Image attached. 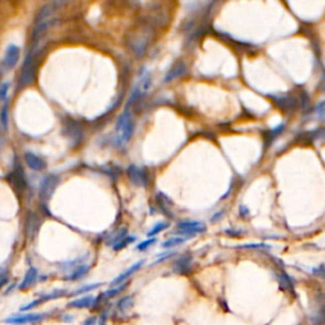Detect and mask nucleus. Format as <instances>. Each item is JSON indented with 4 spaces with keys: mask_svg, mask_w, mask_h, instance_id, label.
I'll use <instances>...</instances> for the list:
<instances>
[{
    "mask_svg": "<svg viewBox=\"0 0 325 325\" xmlns=\"http://www.w3.org/2000/svg\"><path fill=\"white\" fill-rule=\"evenodd\" d=\"M150 40H151V35L146 29H140V31L135 32L129 40V46L131 51L135 54L137 58H141L146 52L147 46H149Z\"/></svg>",
    "mask_w": 325,
    "mask_h": 325,
    "instance_id": "1",
    "label": "nucleus"
},
{
    "mask_svg": "<svg viewBox=\"0 0 325 325\" xmlns=\"http://www.w3.org/2000/svg\"><path fill=\"white\" fill-rule=\"evenodd\" d=\"M33 51L35 50L31 49L27 55L26 61L23 64V69L20 72L19 76V85L20 86H27L33 81L35 79V65H33Z\"/></svg>",
    "mask_w": 325,
    "mask_h": 325,
    "instance_id": "2",
    "label": "nucleus"
},
{
    "mask_svg": "<svg viewBox=\"0 0 325 325\" xmlns=\"http://www.w3.org/2000/svg\"><path fill=\"white\" fill-rule=\"evenodd\" d=\"M47 318V314L45 313H32L26 314V315H14L8 319L4 320L6 324L14 325H24V324H35V323H41Z\"/></svg>",
    "mask_w": 325,
    "mask_h": 325,
    "instance_id": "3",
    "label": "nucleus"
},
{
    "mask_svg": "<svg viewBox=\"0 0 325 325\" xmlns=\"http://www.w3.org/2000/svg\"><path fill=\"white\" fill-rule=\"evenodd\" d=\"M19 58H20L19 47L15 46V45H10V46L6 49L5 55H4L3 61H1V65H0V67H1L3 72H6V71H9V70H12L13 67H14L15 65L18 64Z\"/></svg>",
    "mask_w": 325,
    "mask_h": 325,
    "instance_id": "4",
    "label": "nucleus"
},
{
    "mask_svg": "<svg viewBox=\"0 0 325 325\" xmlns=\"http://www.w3.org/2000/svg\"><path fill=\"white\" fill-rule=\"evenodd\" d=\"M58 183L59 177L55 176V174H49L47 177H45L40 188V197L42 201H49L51 198L52 193H54L55 188L58 187Z\"/></svg>",
    "mask_w": 325,
    "mask_h": 325,
    "instance_id": "5",
    "label": "nucleus"
},
{
    "mask_svg": "<svg viewBox=\"0 0 325 325\" xmlns=\"http://www.w3.org/2000/svg\"><path fill=\"white\" fill-rule=\"evenodd\" d=\"M310 320L315 325L325 324V295H320L315 299V306L311 310Z\"/></svg>",
    "mask_w": 325,
    "mask_h": 325,
    "instance_id": "6",
    "label": "nucleus"
},
{
    "mask_svg": "<svg viewBox=\"0 0 325 325\" xmlns=\"http://www.w3.org/2000/svg\"><path fill=\"white\" fill-rule=\"evenodd\" d=\"M204 230L206 226L198 221H182L178 224V231L181 235H187V234L193 235V234L203 233Z\"/></svg>",
    "mask_w": 325,
    "mask_h": 325,
    "instance_id": "7",
    "label": "nucleus"
},
{
    "mask_svg": "<svg viewBox=\"0 0 325 325\" xmlns=\"http://www.w3.org/2000/svg\"><path fill=\"white\" fill-rule=\"evenodd\" d=\"M127 174H129L130 181L132 182L135 186H141V187H146L147 186L145 172L138 167H136V165H130L127 168Z\"/></svg>",
    "mask_w": 325,
    "mask_h": 325,
    "instance_id": "8",
    "label": "nucleus"
},
{
    "mask_svg": "<svg viewBox=\"0 0 325 325\" xmlns=\"http://www.w3.org/2000/svg\"><path fill=\"white\" fill-rule=\"evenodd\" d=\"M274 103L285 112H291L299 106V99L292 95H283V97H274Z\"/></svg>",
    "mask_w": 325,
    "mask_h": 325,
    "instance_id": "9",
    "label": "nucleus"
},
{
    "mask_svg": "<svg viewBox=\"0 0 325 325\" xmlns=\"http://www.w3.org/2000/svg\"><path fill=\"white\" fill-rule=\"evenodd\" d=\"M24 161L26 164L31 168L32 170L35 172H42V170L46 169V163L43 159H41L40 156H37L36 154L31 153V151H27L24 154Z\"/></svg>",
    "mask_w": 325,
    "mask_h": 325,
    "instance_id": "10",
    "label": "nucleus"
},
{
    "mask_svg": "<svg viewBox=\"0 0 325 325\" xmlns=\"http://www.w3.org/2000/svg\"><path fill=\"white\" fill-rule=\"evenodd\" d=\"M186 72H187V65H186V63H183V61H178V63L174 64V65L170 67L168 74L165 75L164 81L165 83H168V81L174 80V79L179 78V76H182V75L186 74Z\"/></svg>",
    "mask_w": 325,
    "mask_h": 325,
    "instance_id": "11",
    "label": "nucleus"
},
{
    "mask_svg": "<svg viewBox=\"0 0 325 325\" xmlns=\"http://www.w3.org/2000/svg\"><path fill=\"white\" fill-rule=\"evenodd\" d=\"M142 264H144V260H138L137 263H135L133 265H131L129 269L125 270L124 273H121L118 277H116V278L112 281V283H111V285H112V286H120L122 282H125L127 278H130V277L132 276V274L135 273L136 270L140 269Z\"/></svg>",
    "mask_w": 325,
    "mask_h": 325,
    "instance_id": "12",
    "label": "nucleus"
},
{
    "mask_svg": "<svg viewBox=\"0 0 325 325\" xmlns=\"http://www.w3.org/2000/svg\"><path fill=\"white\" fill-rule=\"evenodd\" d=\"M63 294H64V291H61V290L54 291V292H51V294H49V295H45V296L40 297V299L35 300V301L29 302L28 305L23 306V308H20V311H26V310H29V309H32V308H36V306L41 305V304H43V302L50 301V300H52V299H58V297H60L61 295H63Z\"/></svg>",
    "mask_w": 325,
    "mask_h": 325,
    "instance_id": "13",
    "label": "nucleus"
},
{
    "mask_svg": "<svg viewBox=\"0 0 325 325\" xmlns=\"http://www.w3.org/2000/svg\"><path fill=\"white\" fill-rule=\"evenodd\" d=\"M37 277H38L37 268H35V267L29 268V269L27 270L26 277H24V279L19 285L20 290H27V288H29L31 286L35 285L36 281H37Z\"/></svg>",
    "mask_w": 325,
    "mask_h": 325,
    "instance_id": "14",
    "label": "nucleus"
},
{
    "mask_svg": "<svg viewBox=\"0 0 325 325\" xmlns=\"http://www.w3.org/2000/svg\"><path fill=\"white\" fill-rule=\"evenodd\" d=\"M51 23H52V19H50V18L49 19H43L36 22V27L35 29H33V32H32V40L37 41L38 38H40L41 36L49 29V27L51 26Z\"/></svg>",
    "mask_w": 325,
    "mask_h": 325,
    "instance_id": "15",
    "label": "nucleus"
},
{
    "mask_svg": "<svg viewBox=\"0 0 325 325\" xmlns=\"http://www.w3.org/2000/svg\"><path fill=\"white\" fill-rule=\"evenodd\" d=\"M95 299L93 296H83L80 299L72 300L71 302H69L70 308H75V309H88L92 308L93 304H94Z\"/></svg>",
    "mask_w": 325,
    "mask_h": 325,
    "instance_id": "16",
    "label": "nucleus"
},
{
    "mask_svg": "<svg viewBox=\"0 0 325 325\" xmlns=\"http://www.w3.org/2000/svg\"><path fill=\"white\" fill-rule=\"evenodd\" d=\"M191 264H192V258L191 256H183L177 260L176 263V272H179V273H187L191 269Z\"/></svg>",
    "mask_w": 325,
    "mask_h": 325,
    "instance_id": "17",
    "label": "nucleus"
},
{
    "mask_svg": "<svg viewBox=\"0 0 325 325\" xmlns=\"http://www.w3.org/2000/svg\"><path fill=\"white\" fill-rule=\"evenodd\" d=\"M133 130H135V125H133L132 120H130V121L127 122L126 125H125L124 129H122L121 131L118 132V135H120V138H121V141L124 142V144L129 142L130 138L132 137Z\"/></svg>",
    "mask_w": 325,
    "mask_h": 325,
    "instance_id": "18",
    "label": "nucleus"
},
{
    "mask_svg": "<svg viewBox=\"0 0 325 325\" xmlns=\"http://www.w3.org/2000/svg\"><path fill=\"white\" fill-rule=\"evenodd\" d=\"M132 305H133V302H132V297H131V296L124 297V299H121L120 301L117 302L118 310L122 311V313L130 310V309L132 308Z\"/></svg>",
    "mask_w": 325,
    "mask_h": 325,
    "instance_id": "19",
    "label": "nucleus"
},
{
    "mask_svg": "<svg viewBox=\"0 0 325 325\" xmlns=\"http://www.w3.org/2000/svg\"><path fill=\"white\" fill-rule=\"evenodd\" d=\"M0 124L5 130L9 129V104L5 103L1 108V113H0Z\"/></svg>",
    "mask_w": 325,
    "mask_h": 325,
    "instance_id": "20",
    "label": "nucleus"
},
{
    "mask_svg": "<svg viewBox=\"0 0 325 325\" xmlns=\"http://www.w3.org/2000/svg\"><path fill=\"white\" fill-rule=\"evenodd\" d=\"M88 270H89V265H86V264L78 265V267L75 268L74 272H72V273L70 274L67 278H69V279H78V278H80V277H83L84 274L88 272Z\"/></svg>",
    "mask_w": 325,
    "mask_h": 325,
    "instance_id": "21",
    "label": "nucleus"
},
{
    "mask_svg": "<svg viewBox=\"0 0 325 325\" xmlns=\"http://www.w3.org/2000/svg\"><path fill=\"white\" fill-rule=\"evenodd\" d=\"M188 238H181V236H177V238H172V239H168L167 242H164L163 244V248H173L176 247V245L183 244Z\"/></svg>",
    "mask_w": 325,
    "mask_h": 325,
    "instance_id": "22",
    "label": "nucleus"
},
{
    "mask_svg": "<svg viewBox=\"0 0 325 325\" xmlns=\"http://www.w3.org/2000/svg\"><path fill=\"white\" fill-rule=\"evenodd\" d=\"M168 226H169V224H167V222H159V224H156L155 226H154L153 229L149 231V233H147V236L151 238V236L156 235V234H159V233H161L163 230H165Z\"/></svg>",
    "mask_w": 325,
    "mask_h": 325,
    "instance_id": "23",
    "label": "nucleus"
},
{
    "mask_svg": "<svg viewBox=\"0 0 325 325\" xmlns=\"http://www.w3.org/2000/svg\"><path fill=\"white\" fill-rule=\"evenodd\" d=\"M99 286H101V283H93V285H88V286H84V287L79 288V290H76L74 292V295H80V294H85V292H89V291L92 290H95V288H98Z\"/></svg>",
    "mask_w": 325,
    "mask_h": 325,
    "instance_id": "24",
    "label": "nucleus"
},
{
    "mask_svg": "<svg viewBox=\"0 0 325 325\" xmlns=\"http://www.w3.org/2000/svg\"><path fill=\"white\" fill-rule=\"evenodd\" d=\"M283 127H285V125H279L278 127H276V129L274 130H272V131H269V133H268V137H267V141L268 142H270L272 141V140H273L274 137H277V136L279 135V133H281V131H282L283 130Z\"/></svg>",
    "mask_w": 325,
    "mask_h": 325,
    "instance_id": "25",
    "label": "nucleus"
},
{
    "mask_svg": "<svg viewBox=\"0 0 325 325\" xmlns=\"http://www.w3.org/2000/svg\"><path fill=\"white\" fill-rule=\"evenodd\" d=\"M9 86H10V83H3L1 86H0V101L1 102H6V95H8V90Z\"/></svg>",
    "mask_w": 325,
    "mask_h": 325,
    "instance_id": "26",
    "label": "nucleus"
},
{
    "mask_svg": "<svg viewBox=\"0 0 325 325\" xmlns=\"http://www.w3.org/2000/svg\"><path fill=\"white\" fill-rule=\"evenodd\" d=\"M155 242H156V239H154V238L153 239H149V240H146V242H142L141 244L136 245V249L140 252H144L145 249H147L149 247H151V245H153Z\"/></svg>",
    "mask_w": 325,
    "mask_h": 325,
    "instance_id": "27",
    "label": "nucleus"
},
{
    "mask_svg": "<svg viewBox=\"0 0 325 325\" xmlns=\"http://www.w3.org/2000/svg\"><path fill=\"white\" fill-rule=\"evenodd\" d=\"M124 288H125V285H120V286H117V287L111 288V290H108L104 295H106L107 297H113V296H116V295L120 294V292H121V291L124 290Z\"/></svg>",
    "mask_w": 325,
    "mask_h": 325,
    "instance_id": "28",
    "label": "nucleus"
},
{
    "mask_svg": "<svg viewBox=\"0 0 325 325\" xmlns=\"http://www.w3.org/2000/svg\"><path fill=\"white\" fill-rule=\"evenodd\" d=\"M315 113H317L318 117H325V101L317 104V107H315Z\"/></svg>",
    "mask_w": 325,
    "mask_h": 325,
    "instance_id": "29",
    "label": "nucleus"
},
{
    "mask_svg": "<svg viewBox=\"0 0 325 325\" xmlns=\"http://www.w3.org/2000/svg\"><path fill=\"white\" fill-rule=\"evenodd\" d=\"M133 240H135V238H129V239H124L122 242L118 243V244L113 245V249H115V251H120V249H122L124 247H126V245L129 244L130 242H133Z\"/></svg>",
    "mask_w": 325,
    "mask_h": 325,
    "instance_id": "30",
    "label": "nucleus"
},
{
    "mask_svg": "<svg viewBox=\"0 0 325 325\" xmlns=\"http://www.w3.org/2000/svg\"><path fill=\"white\" fill-rule=\"evenodd\" d=\"M265 247L264 244H249V245H243L242 248H263Z\"/></svg>",
    "mask_w": 325,
    "mask_h": 325,
    "instance_id": "31",
    "label": "nucleus"
},
{
    "mask_svg": "<svg viewBox=\"0 0 325 325\" xmlns=\"http://www.w3.org/2000/svg\"><path fill=\"white\" fill-rule=\"evenodd\" d=\"M320 90H322V92H325V72L324 75H323L322 81H320Z\"/></svg>",
    "mask_w": 325,
    "mask_h": 325,
    "instance_id": "32",
    "label": "nucleus"
},
{
    "mask_svg": "<svg viewBox=\"0 0 325 325\" xmlns=\"http://www.w3.org/2000/svg\"><path fill=\"white\" fill-rule=\"evenodd\" d=\"M6 282H8V277H5V276H4L3 278H0V288L3 287V286L5 285Z\"/></svg>",
    "mask_w": 325,
    "mask_h": 325,
    "instance_id": "33",
    "label": "nucleus"
},
{
    "mask_svg": "<svg viewBox=\"0 0 325 325\" xmlns=\"http://www.w3.org/2000/svg\"><path fill=\"white\" fill-rule=\"evenodd\" d=\"M4 274H5V270H4L3 268H0V278H3Z\"/></svg>",
    "mask_w": 325,
    "mask_h": 325,
    "instance_id": "34",
    "label": "nucleus"
},
{
    "mask_svg": "<svg viewBox=\"0 0 325 325\" xmlns=\"http://www.w3.org/2000/svg\"><path fill=\"white\" fill-rule=\"evenodd\" d=\"M0 146H1V137H0Z\"/></svg>",
    "mask_w": 325,
    "mask_h": 325,
    "instance_id": "35",
    "label": "nucleus"
}]
</instances>
